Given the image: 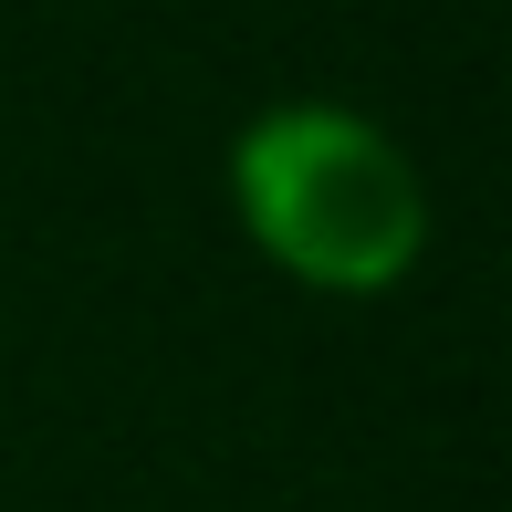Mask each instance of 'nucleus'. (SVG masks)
Returning <instances> with one entry per match:
<instances>
[{"mask_svg": "<svg viewBox=\"0 0 512 512\" xmlns=\"http://www.w3.org/2000/svg\"><path fill=\"white\" fill-rule=\"evenodd\" d=\"M241 230L314 293H387L429 251V189L408 147L345 105H272L230 147Z\"/></svg>", "mask_w": 512, "mask_h": 512, "instance_id": "f257e3e1", "label": "nucleus"}]
</instances>
